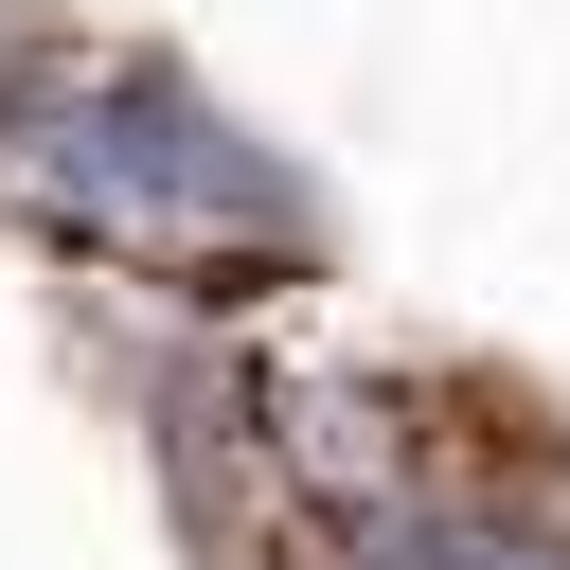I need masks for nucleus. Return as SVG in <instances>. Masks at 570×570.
<instances>
[{"label":"nucleus","instance_id":"1","mask_svg":"<svg viewBox=\"0 0 570 570\" xmlns=\"http://www.w3.org/2000/svg\"><path fill=\"white\" fill-rule=\"evenodd\" d=\"M0 178L53 232H89V249L178 267V303H249L285 267V232H303V178L232 107H196L178 71H142V53L125 71H71V53L0 71Z\"/></svg>","mask_w":570,"mask_h":570}]
</instances>
